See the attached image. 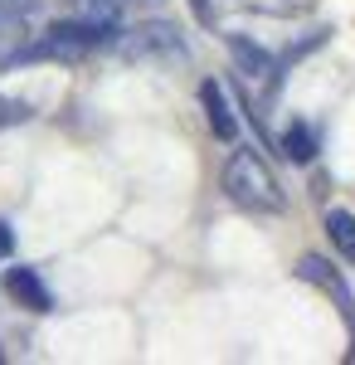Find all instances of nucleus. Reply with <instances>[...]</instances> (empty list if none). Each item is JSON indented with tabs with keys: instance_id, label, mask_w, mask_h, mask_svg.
<instances>
[{
	"instance_id": "f257e3e1",
	"label": "nucleus",
	"mask_w": 355,
	"mask_h": 365,
	"mask_svg": "<svg viewBox=\"0 0 355 365\" xmlns=\"http://www.w3.org/2000/svg\"><path fill=\"white\" fill-rule=\"evenodd\" d=\"M219 185H224V195L234 200L239 210H248V215H282V185L273 180V170L263 166V156L258 151H248V146H239V151H229V161H224V170H219Z\"/></svg>"
},
{
	"instance_id": "f03ea898",
	"label": "nucleus",
	"mask_w": 355,
	"mask_h": 365,
	"mask_svg": "<svg viewBox=\"0 0 355 365\" xmlns=\"http://www.w3.org/2000/svg\"><path fill=\"white\" fill-rule=\"evenodd\" d=\"M117 29H103V25H88V20H58V25H49L39 39H29L20 54L25 58H83L93 54V49H103Z\"/></svg>"
},
{
	"instance_id": "7ed1b4c3",
	"label": "nucleus",
	"mask_w": 355,
	"mask_h": 365,
	"mask_svg": "<svg viewBox=\"0 0 355 365\" xmlns=\"http://www.w3.org/2000/svg\"><path fill=\"white\" fill-rule=\"evenodd\" d=\"M229 54H234V63H239L244 83L263 88V93L282 83V68H277V58H273V54H263L258 44H248V39H229Z\"/></svg>"
},
{
	"instance_id": "20e7f679",
	"label": "nucleus",
	"mask_w": 355,
	"mask_h": 365,
	"mask_svg": "<svg viewBox=\"0 0 355 365\" xmlns=\"http://www.w3.org/2000/svg\"><path fill=\"white\" fill-rule=\"evenodd\" d=\"M117 44H122V54H127V58L180 54V34H175V25H141V29H132V34H122Z\"/></svg>"
},
{
	"instance_id": "39448f33",
	"label": "nucleus",
	"mask_w": 355,
	"mask_h": 365,
	"mask_svg": "<svg viewBox=\"0 0 355 365\" xmlns=\"http://www.w3.org/2000/svg\"><path fill=\"white\" fill-rule=\"evenodd\" d=\"M5 292H10L25 312H49L54 307L49 287H44V278H39L34 268H5Z\"/></svg>"
},
{
	"instance_id": "423d86ee",
	"label": "nucleus",
	"mask_w": 355,
	"mask_h": 365,
	"mask_svg": "<svg viewBox=\"0 0 355 365\" xmlns=\"http://www.w3.org/2000/svg\"><path fill=\"white\" fill-rule=\"evenodd\" d=\"M297 273H302V278H307V282H317V287H326L331 297H336V307H341V317H355L351 287L341 282V273L331 268L326 258H317V253H307V258H302V263H297Z\"/></svg>"
},
{
	"instance_id": "0eeeda50",
	"label": "nucleus",
	"mask_w": 355,
	"mask_h": 365,
	"mask_svg": "<svg viewBox=\"0 0 355 365\" xmlns=\"http://www.w3.org/2000/svg\"><path fill=\"white\" fill-rule=\"evenodd\" d=\"M200 103H205V117H210V132L219 141H234L239 137V117L229 108V98H224V88L210 78V83H200Z\"/></svg>"
},
{
	"instance_id": "6e6552de",
	"label": "nucleus",
	"mask_w": 355,
	"mask_h": 365,
	"mask_svg": "<svg viewBox=\"0 0 355 365\" xmlns=\"http://www.w3.org/2000/svg\"><path fill=\"white\" fill-rule=\"evenodd\" d=\"M326 239L336 244V253L355 263V215L351 210H326Z\"/></svg>"
},
{
	"instance_id": "1a4fd4ad",
	"label": "nucleus",
	"mask_w": 355,
	"mask_h": 365,
	"mask_svg": "<svg viewBox=\"0 0 355 365\" xmlns=\"http://www.w3.org/2000/svg\"><path fill=\"white\" fill-rule=\"evenodd\" d=\"M122 0H73V15L88 20V25H103V29H117L122 25Z\"/></svg>"
},
{
	"instance_id": "9d476101",
	"label": "nucleus",
	"mask_w": 355,
	"mask_h": 365,
	"mask_svg": "<svg viewBox=\"0 0 355 365\" xmlns=\"http://www.w3.org/2000/svg\"><path fill=\"white\" fill-rule=\"evenodd\" d=\"M25 34H29V20L20 15H10L5 5H0V58H15L25 49Z\"/></svg>"
},
{
	"instance_id": "9b49d317",
	"label": "nucleus",
	"mask_w": 355,
	"mask_h": 365,
	"mask_svg": "<svg viewBox=\"0 0 355 365\" xmlns=\"http://www.w3.org/2000/svg\"><path fill=\"white\" fill-rule=\"evenodd\" d=\"M282 151H287L292 161H312V156H317V132H312L307 122H292V127L282 132Z\"/></svg>"
},
{
	"instance_id": "f8f14e48",
	"label": "nucleus",
	"mask_w": 355,
	"mask_h": 365,
	"mask_svg": "<svg viewBox=\"0 0 355 365\" xmlns=\"http://www.w3.org/2000/svg\"><path fill=\"white\" fill-rule=\"evenodd\" d=\"M15 122H29V108L15 98H0V127H15Z\"/></svg>"
},
{
	"instance_id": "ddd939ff",
	"label": "nucleus",
	"mask_w": 355,
	"mask_h": 365,
	"mask_svg": "<svg viewBox=\"0 0 355 365\" xmlns=\"http://www.w3.org/2000/svg\"><path fill=\"white\" fill-rule=\"evenodd\" d=\"M10 15H20V20H34V10H39V0H0Z\"/></svg>"
},
{
	"instance_id": "4468645a",
	"label": "nucleus",
	"mask_w": 355,
	"mask_h": 365,
	"mask_svg": "<svg viewBox=\"0 0 355 365\" xmlns=\"http://www.w3.org/2000/svg\"><path fill=\"white\" fill-rule=\"evenodd\" d=\"M10 249H15V234H10V225H5V220H0V263H5V258H10Z\"/></svg>"
},
{
	"instance_id": "2eb2a0df",
	"label": "nucleus",
	"mask_w": 355,
	"mask_h": 365,
	"mask_svg": "<svg viewBox=\"0 0 355 365\" xmlns=\"http://www.w3.org/2000/svg\"><path fill=\"white\" fill-rule=\"evenodd\" d=\"M122 5H156V0H122Z\"/></svg>"
},
{
	"instance_id": "dca6fc26",
	"label": "nucleus",
	"mask_w": 355,
	"mask_h": 365,
	"mask_svg": "<svg viewBox=\"0 0 355 365\" xmlns=\"http://www.w3.org/2000/svg\"><path fill=\"white\" fill-rule=\"evenodd\" d=\"M0 361H5V351H0Z\"/></svg>"
}]
</instances>
